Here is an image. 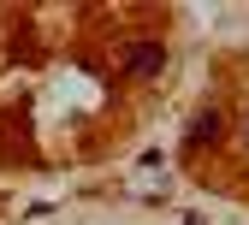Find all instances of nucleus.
Returning a JSON list of instances; mask_svg holds the SVG:
<instances>
[{
    "label": "nucleus",
    "instance_id": "1",
    "mask_svg": "<svg viewBox=\"0 0 249 225\" xmlns=\"http://www.w3.org/2000/svg\"><path fill=\"white\" fill-rule=\"evenodd\" d=\"M160 66H166V48L160 42H137L131 53H124V77H154Z\"/></svg>",
    "mask_w": 249,
    "mask_h": 225
},
{
    "label": "nucleus",
    "instance_id": "2",
    "mask_svg": "<svg viewBox=\"0 0 249 225\" xmlns=\"http://www.w3.org/2000/svg\"><path fill=\"white\" fill-rule=\"evenodd\" d=\"M226 131V119H220V107H202L196 119H190V137H184V148H208L213 137Z\"/></svg>",
    "mask_w": 249,
    "mask_h": 225
}]
</instances>
